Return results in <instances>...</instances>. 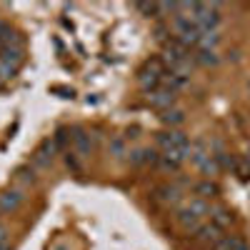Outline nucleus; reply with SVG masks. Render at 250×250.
I'll use <instances>...</instances> for the list:
<instances>
[{
	"label": "nucleus",
	"mask_w": 250,
	"mask_h": 250,
	"mask_svg": "<svg viewBox=\"0 0 250 250\" xmlns=\"http://www.w3.org/2000/svg\"><path fill=\"white\" fill-rule=\"evenodd\" d=\"M218 40H220V35H218L215 30H203V35H200V48H208V50H215V45H218Z\"/></svg>",
	"instance_id": "ddd939ff"
},
{
	"label": "nucleus",
	"mask_w": 250,
	"mask_h": 250,
	"mask_svg": "<svg viewBox=\"0 0 250 250\" xmlns=\"http://www.w3.org/2000/svg\"><path fill=\"white\" fill-rule=\"evenodd\" d=\"M193 62H198V65H218L220 58L215 50H208V48H200L195 55H193Z\"/></svg>",
	"instance_id": "9d476101"
},
{
	"label": "nucleus",
	"mask_w": 250,
	"mask_h": 250,
	"mask_svg": "<svg viewBox=\"0 0 250 250\" xmlns=\"http://www.w3.org/2000/svg\"><path fill=\"white\" fill-rule=\"evenodd\" d=\"M128 160H130V165H158L160 163V153H155L150 148H138V150L128 153Z\"/></svg>",
	"instance_id": "39448f33"
},
{
	"label": "nucleus",
	"mask_w": 250,
	"mask_h": 250,
	"mask_svg": "<svg viewBox=\"0 0 250 250\" xmlns=\"http://www.w3.org/2000/svg\"><path fill=\"white\" fill-rule=\"evenodd\" d=\"M235 250H250V248H248V245H245V243H243V240H240V243H238V245H235Z\"/></svg>",
	"instance_id": "5701e85b"
},
{
	"label": "nucleus",
	"mask_w": 250,
	"mask_h": 250,
	"mask_svg": "<svg viewBox=\"0 0 250 250\" xmlns=\"http://www.w3.org/2000/svg\"><path fill=\"white\" fill-rule=\"evenodd\" d=\"M135 8H138L140 13H148V15L153 13V18H155L158 13H163V5H155V3H138Z\"/></svg>",
	"instance_id": "f3484780"
},
{
	"label": "nucleus",
	"mask_w": 250,
	"mask_h": 250,
	"mask_svg": "<svg viewBox=\"0 0 250 250\" xmlns=\"http://www.w3.org/2000/svg\"><path fill=\"white\" fill-rule=\"evenodd\" d=\"M18 180H23V183H30V180H33V175H28V170H20V173H18Z\"/></svg>",
	"instance_id": "aec40b11"
},
{
	"label": "nucleus",
	"mask_w": 250,
	"mask_h": 250,
	"mask_svg": "<svg viewBox=\"0 0 250 250\" xmlns=\"http://www.w3.org/2000/svg\"><path fill=\"white\" fill-rule=\"evenodd\" d=\"M20 203H23V193L20 190H5L3 195H0V210L3 213H13L20 208Z\"/></svg>",
	"instance_id": "0eeeda50"
},
{
	"label": "nucleus",
	"mask_w": 250,
	"mask_h": 250,
	"mask_svg": "<svg viewBox=\"0 0 250 250\" xmlns=\"http://www.w3.org/2000/svg\"><path fill=\"white\" fill-rule=\"evenodd\" d=\"M23 60H25L23 48H13V45H8V48L0 50V62H8V65L20 68V62H23Z\"/></svg>",
	"instance_id": "1a4fd4ad"
},
{
	"label": "nucleus",
	"mask_w": 250,
	"mask_h": 250,
	"mask_svg": "<svg viewBox=\"0 0 250 250\" xmlns=\"http://www.w3.org/2000/svg\"><path fill=\"white\" fill-rule=\"evenodd\" d=\"M18 75V68L15 65H8V62H0V80H10Z\"/></svg>",
	"instance_id": "dca6fc26"
},
{
	"label": "nucleus",
	"mask_w": 250,
	"mask_h": 250,
	"mask_svg": "<svg viewBox=\"0 0 250 250\" xmlns=\"http://www.w3.org/2000/svg\"><path fill=\"white\" fill-rule=\"evenodd\" d=\"M8 33H10V28H8V25L3 23V20H0V40H3V38H5Z\"/></svg>",
	"instance_id": "412c9836"
},
{
	"label": "nucleus",
	"mask_w": 250,
	"mask_h": 250,
	"mask_svg": "<svg viewBox=\"0 0 250 250\" xmlns=\"http://www.w3.org/2000/svg\"><path fill=\"white\" fill-rule=\"evenodd\" d=\"M195 190H198L200 198H213V195H218V185L210 183V180H205V183H200V185L195 188Z\"/></svg>",
	"instance_id": "4468645a"
},
{
	"label": "nucleus",
	"mask_w": 250,
	"mask_h": 250,
	"mask_svg": "<svg viewBox=\"0 0 250 250\" xmlns=\"http://www.w3.org/2000/svg\"><path fill=\"white\" fill-rule=\"evenodd\" d=\"M73 145H75V150H78V155H88L90 153V148H93V143H90V135L83 130V128H73Z\"/></svg>",
	"instance_id": "6e6552de"
},
{
	"label": "nucleus",
	"mask_w": 250,
	"mask_h": 250,
	"mask_svg": "<svg viewBox=\"0 0 250 250\" xmlns=\"http://www.w3.org/2000/svg\"><path fill=\"white\" fill-rule=\"evenodd\" d=\"M3 240H5V228L0 225V245H3Z\"/></svg>",
	"instance_id": "4be33fe9"
},
{
	"label": "nucleus",
	"mask_w": 250,
	"mask_h": 250,
	"mask_svg": "<svg viewBox=\"0 0 250 250\" xmlns=\"http://www.w3.org/2000/svg\"><path fill=\"white\" fill-rule=\"evenodd\" d=\"M210 223L218 225L220 230H225V228L233 223V218H230V213H228V210H223V208H215V210H210Z\"/></svg>",
	"instance_id": "9b49d317"
},
{
	"label": "nucleus",
	"mask_w": 250,
	"mask_h": 250,
	"mask_svg": "<svg viewBox=\"0 0 250 250\" xmlns=\"http://www.w3.org/2000/svg\"><path fill=\"white\" fill-rule=\"evenodd\" d=\"M65 165H68L70 170H80V163H78L75 153H65Z\"/></svg>",
	"instance_id": "a211bd4d"
},
{
	"label": "nucleus",
	"mask_w": 250,
	"mask_h": 250,
	"mask_svg": "<svg viewBox=\"0 0 250 250\" xmlns=\"http://www.w3.org/2000/svg\"><path fill=\"white\" fill-rule=\"evenodd\" d=\"M205 215H210V205H208L203 198H193L185 208H180L175 218H178V223L185 228V230H195V228L203 225Z\"/></svg>",
	"instance_id": "f257e3e1"
},
{
	"label": "nucleus",
	"mask_w": 250,
	"mask_h": 250,
	"mask_svg": "<svg viewBox=\"0 0 250 250\" xmlns=\"http://www.w3.org/2000/svg\"><path fill=\"white\" fill-rule=\"evenodd\" d=\"M148 103H150L153 108H158V110H168V108H173V103H175V90L158 88V90H153L148 95Z\"/></svg>",
	"instance_id": "20e7f679"
},
{
	"label": "nucleus",
	"mask_w": 250,
	"mask_h": 250,
	"mask_svg": "<svg viewBox=\"0 0 250 250\" xmlns=\"http://www.w3.org/2000/svg\"><path fill=\"white\" fill-rule=\"evenodd\" d=\"M193 238L198 243H205V245H215L223 238V230H220L218 225H213V223H203L200 228H195V230H193Z\"/></svg>",
	"instance_id": "7ed1b4c3"
},
{
	"label": "nucleus",
	"mask_w": 250,
	"mask_h": 250,
	"mask_svg": "<svg viewBox=\"0 0 250 250\" xmlns=\"http://www.w3.org/2000/svg\"><path fill=\"white\" fill-rule=\"evenodd\" d=\"M110 153H113L115 158L128 155V153H125V140H123V138H113V140H110Z\"/></svg>",
	"instance_id": "2eb2a0df"
},
{
	"label": "nucleus",
	"mask_w": 250,
	"mask_h": 250,
	"mask_svg": "<svg viewBox=\"0 0 250 250\" xmlns=\"http://www.w3.org/2000/svg\"><path fill=\"white\" fill-rule=\"evenodd\" d=\"M160 120L168 123V125H180V123L185 120V115H183V110H178V108H168V110H163Z\"/></svg>",
	"instance_id": "f8f14e48"
},
{
	"label": "nucleus",
	"mask_w": 250,
	"mask_h": 250,
	"mask_svg": "<svg viewBox=\"0 0 250 250\" xmlns=\"http://www.w3.org/2000/svg\"><path fill=\"white\" fill-rule=\"evenodd\" d=\"M138 133H140V128H128V130H125V138H128V140L133 138V140H135V138H140Z\"/></svg>",
	"instance_id": "6ab92c4d"
},
{
	"label": "nucleus",
	"mask_w": 250,
	"mask_h": 250,
	"mask_svg": "<svg viewBox=\"0 0 250 250\" xmlns=\"http://www.w3.org/2000/svg\"><path fill=\"white\" fill-rule=\"evenodd\" d=\"M153 198L160 200V203H165V205H175L180 200V190H178L175 185H160V188H155V190H153Z\"/></svg>",
	"instance_id": "423d86ee"
},
{
	"label": "nucleus",
	"mask_w": 250,
	"mask_h": 250,
	"mask_svg": "<svg viewBox=\"0 0 250 250\" xmlns=\"http://www.w3.org/2000/svg\"><path fill=\"white\" fill-rule=\"evenodd\" d=\"M158 143L163 145L165 150H190V143H188L185 133L180 130H170V133H158Z\"/></svg>",
	"instance_id": "f03ea898"
}]
</instances>
